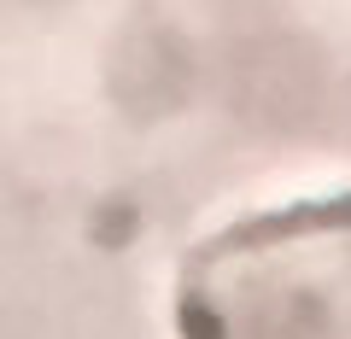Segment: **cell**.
Wrapping results in <instances>:
<instances>
[{
  "label": "cell",
  "instance_id": "2",
  "mask_svg": "<svg viewBox=\"0 0 351 339\" xmlns=\"http://www.w3.org/2000/svg\"><path fill=\"white\" fill-rule=\"evenodd\" d=\"M322 82H316L311 53H293V41H269L258 59H246V112L293 129L299 117L316 112Z\"/></svg>",
  "mask_w": 351,
  "mask_h": 339
},
{
  "label": "cell",
  "instance_id": "1",
  "mask_svg": "<svg viewBox=\"0 0 351 339\" xmlns=\"http://www.w3.org/2000/svg\"><path fill=\"white\" fill-rule=\"evenodd\" d=\"M188 82H193L188 41L176 36L170 24H158V18L129 24V36L112 53V94L123 100V112H135V117L176 112V100L188 94Z\"/></svg>",
  "mask_w": 351,
  "mask_h": 339
}]
</instances>
